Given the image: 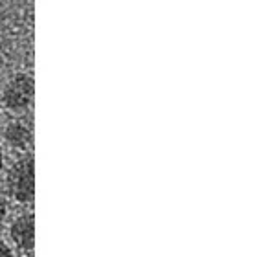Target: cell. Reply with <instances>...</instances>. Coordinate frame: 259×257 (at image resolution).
<instances>
[{"label":"cell","instance_id":"cell-1","mask_svg":"<svg viewBox=\"0 0 259 257\" xmlns=\"http://www.w3.org/2000/svg\"><path fill=\"white\" fill-rule=\"evenodd\" d=\"M8 200L28 206L35 195V163L30 153L17 154L4 169V191Z\"/></svg>","mask_w":259,"mask_h":257},{"label":"cell","instance_id":"cell-2","mask_svg":"<svg viewBox=\"0 0 259 257\" xmlns=\"http://www.w3.org/2000/svg\"><path fill=\"white\" fill-rule=\"evenodd\" d=\"M35 84L28 72H13L0 83V109L13 116H22L33 103Z\"/></svg>","mask_w":259,"mask_h":257},{"label":"cell","instance_id":"cell-3","mask_svg":"<svg viewBox=\"0 0 259 257\" xmlns=\"http://www.w3.org/2000/svg\"><path fill=\"white\" fill-rule=\"evenodd\" d=\"M33 142V128L22 116H13L0 125V144L6 151L15 154L30 153Z\"/></svg>","mask_w":259,"mask_h":257},{"label":"cell","instance_id":"cell-4","mask_svg":"<svg viewBox=\"0 0 259 257\" xmlns=\"http://www.w3.org/2000/svg\"><path fill=\"white\" fill-rule=\"evenodd\" d=\"M8 244L15 253H30L35 246V221L30 211H20L11 219L6 230Z\"/></svg>","mask_w":259,"mask_h":257},{"label":"cell","instance_id":"cell-5","mask_svg":"<svg viewBox=\"0 0 259 257\" xmlns=\"http://www.w3.org/2000/svg\"><path fill=\"white\" fill-rule=\"evenodd\" d=\"M10 215V200L6 198V195L0 191V228L6 223V219Z\"/></svg>","mask_w":259,"mask_h":257},{"label":"cell","instance_id":"cell-6","mask_svg":"<svg viewBox=\"0 0 259 257\" xmlns=\"http://www.w3.org/2000/svg\"><path fill=\"white\" fill-rule=\"evenodd\" d=\"M0 257H17V253L13 252V248L2 237H0Z\"/></svg>","mask_w":259,"mask_h":257},{"label":"cell","instance_id":"cell-7","mask_svg":"<svg viewBox=\"0 0 259 257\" xmlns=\"http://www.w3.org/2000/svg\"><path fill=\"white\" fill-rule=\"evenodd\" d=\"M6 165H8V162H6V149L2 147V144H0V175L4 173Z\"/></svg>","mask_w":259,"mask_h":257},{"label":"cell","instance_id":"cell-8","mask_svg":"<svg viewBox=\"0 0 259 257\" xmlns=\"http://www.w3.org/2000/svg\"><path fill=\"white\" fill-rule=\"evenodd\" d=\"M0 125H2V109H0Z\"/></svg>","mask_w":259,"mask_h":257}]
</instances>
